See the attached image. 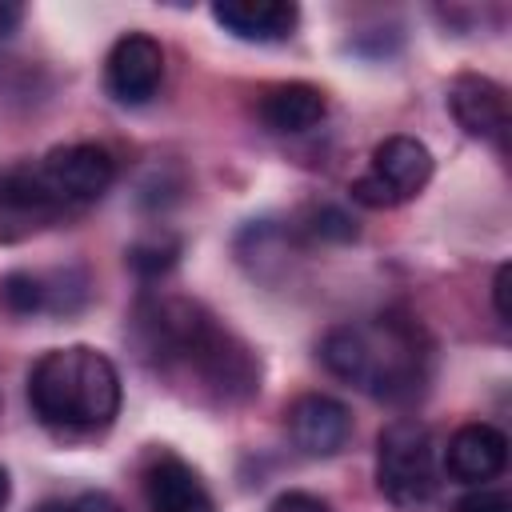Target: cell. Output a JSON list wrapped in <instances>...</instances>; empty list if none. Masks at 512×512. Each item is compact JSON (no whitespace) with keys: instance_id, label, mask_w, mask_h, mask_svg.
<instances>
[{"instance_id":"cell-11","label":"cell","mask_w":512,"mask_h":512,"mask_svg":"<svg viewBox=\"0 0 512 512\" xmlns=\"http://www.w3.org/2000/svg\"><path fill=\"white\" fill-rule=\"evenodd\" d=\"M504 464H508V436L484 420L456 428L448 440V452H444L448 476L460 484H472V488L496 480L504 472Z\"/></svg>"},{"instance_id":"cell-6","label":"cell","mask_w":512,"mask_h":512,"mask_svg":"<svg viewBox=\"0 0 512 512\" xmlns=\"http://www.w3.org/2000/svg\"><path fill=\"white\" fill-rule=\"evenodd\" d=\"M36 176L44 192L60 204V212L100 200L116 180V160L104 144H60L40 164Z\"/></svg>"},{"instance_id":"cell-21","label":"cell","mask_w":512,"mask_h":512,"mask_svg":"<svg viewBox=\"0 0 512 512\" xmlns=\"http://www.w3.org/2000/svg\"><path fill=\"white\" fill-rule=\"evenodd\" d=\"M20 20H24V8H20V4L0 0V40H4V36H12V32L20 28Z\"/></svg>"},{"instance_id":"cell-3","label":"cell","mask_w":512,"mask_h":512,"mask_svg":"<svg viewBox=\"0 0 512 512\" xmlns=\"http://www.w3.org/2000/svg\"><path fill=\"white\" fill-rule=\"evenodd\" d=\"M28 404L60 436L104 432L120 412V372L88 344L52 348L28 372Z\"/></svg>"},{"instance_id":"cell-10","label":"cell","mask_w":512,"mask_h":512,"mask_svg":"<svg viewBox=\"0 0 512 512\" xmlns=\"http://www.w3.org/2000/svg\"><path fill=\"white\" fill-rule=\"evenodd\" d=\"M352 436V412L348 404H340L336 396L324 392H304L300 400H292L288 408V440L304 452V456H336Z\"/></svg>"},{"instance_id":"cell-13","label":"cell","mask_w":512,"mask_h":512,"mask_svg":"<svg viewBox=\"0 0 512 512\" xmlns=\"http://www.w3.org/2000/svg\"><path fill=\"white\" fill-rule=\"evenodd\" d=\"M328 112V100L316 84L308 80H288V84H272L260 92L256 100V116L268 132H280V136H296V132H308L324 120Z\"/></svg>"},{"instance_id":"cell-15","label":"cell","mask_w":512,"mask_h":512,"mask_svg":"<svg viewBox=\"0 0 512 512\" xmlns=\"http://www.w3.org/2000/svg\"><path fill=\"white\" fill-rule=\"evenodd\" d=\"M176 256H180V244H176V240H140V244H132V252H128V260H132V268H136L140 276H160V272H168V268L176 264Z\"/></svg>"},{"instance_id":"cell-19","label":"cell","mask_w":512,"mask_h":512,"mask_svg":"<svg viewBox=\"0 0 512 512\" xmlns=\"http://www.w3.org/2000/svg\"><path fill=\"white\" fill-rule=\"evenodd\" d=\"M68 512H124V508H120L116 496H108L100 488H84V492H76L68 500Z\"/></svg>"},{"instance_id":"cell-14","label":"cell","mask_w":512,"mask_h":512,"mask_svg":"<svg viewBox=\"0 0 512 512\" xmlns=\"http://www.w3.org/2000/svg\"><path fill=\"white\" fill-rule=\"evenodd\" d=\"M0 304L12 316H36L48 312V292H44V276L40 272H8L0 280Z\"/></svg>"},{"instance_id":"cell-23","label":"cell","mask_w":512,"mask_h":512,"mask_svg":"<svg viewBox=\"0 0 512 512\" xmlns=\"http://www.w3.org/2000/svg\"><path fill=\"white\" fill-rule=\"evenodd\" d=\"M36 512H68V500H44Z\"/></svg>"},{"instance_id":"cell-9","label":"cell","mask_w":512,"mask_h":512,"mask_svg":"<svg viewBox=\"0 0 512 512\" xmlns=\"http://www.w3.org/2000/svg\"><path fill=\"white\" fill-rule=\"evenodd\" d=\"M448 112L472 140H492L504 148L512 116H508V92L496 80L476 76V72H460L448 84Z\"/></svg>"},{"instance_id":"cell-5","label":"cell","mask_w":512,"mask_h":512,"mask_svg":"<svg viewBox=\"0 0 512 512\" xmlns=\"http://www.w3.org/2000/svg\"><path fill=\"white\" fill-rule=\"evenodd\" d=\"M432 180V152L416 136H388L372 148L368 172L352 180V200L364 208H396L420 196Z\"/></svg>"},{"instance_id":"cell-18","label":"cell","mask_w":512,"mask_h":512,"mask_svg":"<svg viewBox=\"0 0 512 512\" xmlns=\"http://www.w3.org/2000/svg\"><path fill=\"white\" fill-rule=\"evenodd\" d=\"M264 512H332V508H328L320 496H312V492H296V488H292V492H280Z\"/></svg>"},{"instance_id":"cell-20","label":"cell","mask_w":512,"mask_h":512,"mask_svg":"<svg viewBox=\"0 0 512 512\" xmlns=\"http://www.w3.org/2000/svg\"><path fill=\"white\" fill-rule=\"evenodd\" d=\"M508 280H512V268L500 264V268H496V280H492V300H496V316H500V324L512 320V308H508Z\"/></svg>"},{"instance_id":"cell-4","label":"cell","mask_w":512,"mask_h":512,"mask_svg":"<svg viewBox=\"0 0 512 512\" xmlns=\"http://www.w3.org/2000/svg\"><path fill=\"white\" fill-rule=\"evenodd\" d=\"M376 484L388 504L416 512L436 496V448L420 420H392L376 440Z\"/></svg>"},{"instance_id":"cell-22","label":"cell","mask_w":512,"mask_h":512,"mask_svg":"<svg viewBox=\"0 0 512 512\" xmlns=\"http://www.w3.org/2000/svg\"><path fill=\"white\" fill-rule=\"evenodd\" d=\"M8 496H12V484H8V472L0 468V512H4V504H8Z\"/></svg>"},{"instance_id":"cell-2","label":"cell","mask_w":512,"mask_h":512,"mask_svg":"<svg viewBox=\"0 0 512 512\" xmlns=\"http://www.w3.org/2000/svg\"><path fill=\"white\" fill-rule=\"evenodd\" d=\"M320 360L344 384L388 404H408L428 388L432 336L404 312H380L336 324L320 340Z\"/></svg>"},{"instance_id":"cell-8","label":"cell","mask_w":512,"mask_h":512,"mask_svg":"<svg viewBox=\"0 0 512 512\" xmlns=\"http://www.w3.org/2000/svg\"><path fill=\"white\" fill-rule=\"evenodd\" d=\"M140 488L148 512H216V500L196 476V468L168 448H156L144 460Z\"/></svg>"},{"instance_id":"cell-12","label":"cell","mask_w":512,"mask_h":512,"mask_svg":"<svg viewBox=\"0 0 512 512\" xmlns=\"http://www.w3.org/2000/svg\"><path fill=\"white\" fill-rule=\"evenodd\" d=\"M212 20L236 40L276 44L296 32L300 8L288 0H224V4H212Z\"/></svg>"},{"instance_id":"cell-1","label":"cell","mask_w":512,"mask_h":512,"mask_svg":"<svg viewBox=\"0 0 512 512\" xmlns=\"http://www.w3.org/2000/svg\"><path fill=\"white\" fill-rule=\"evenodd\" d=\"M132 344L156 376L200 404L224 408L260 392V364L252 348L200 300L172 292L144 296L132 312Z\"/></svg>"},{"instance_id":"cell-7","label":"cell","mask_w":512,"mask_h":512,"mask_svg":"<svg viewBox=\"0 0 512 512\" xmlns=\"http://www.w3.org/2000/svg\"><path fill=\"white\" fill-rule=\"evenodd\" d=\"M164 80V48L148 32H128L104 60V88L116 104H148Z\"/></svg>"},{"instance_id":"cell-17","label":"cell","mask_w":512,"mask_h":512,"mask_svg":"<svg viewBox=\"0 0 512 512\" xmlns=\"http://www.w3.org/2000/svg\"><path fill=\"white\" fill-rule=\"evenodd\" d=\"M452 512H512V496H508L504 488L480 484V488H472L468 496H460V500L452 504Z\"/></svg>"},{"instance_id":"cell-16","label":"cell","mask_w":512,"mask_h":512,"mask_svg":"<svg viewBox=\"0 0 512 512\" xmlns=\"http://www.w3.org/2000/svg\"><path fill=\"white\" fill-rule=\"evenodd\" d=\"M308 232L316 240H356V224L352 216H344L336 204H320L308 212Z\"/></svg>"}]
</instances>
